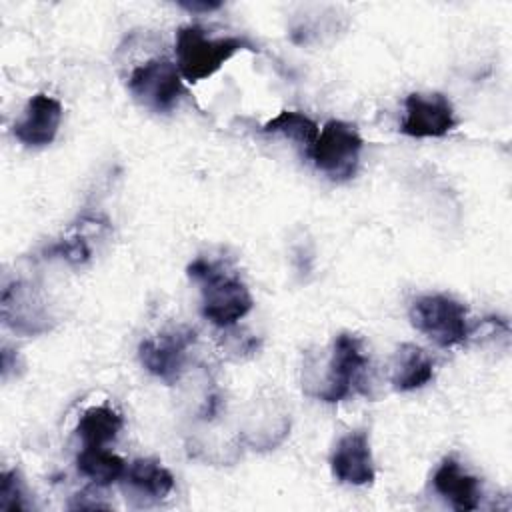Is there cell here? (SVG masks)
I'll use <instances>...</instances> for the list:
<instances>
[{"mask_svg": "<svg viewBox=\"0 0 512 512\" xmlns=\"http://www.w3.org/2000/svg\"><path fill=\"white\" fill-rule=\"evenodd\" d=\"M186 272L200 284L202 316L214 326L230 328L252 310L250 290L226 264L198 256Z\"/></svg>", "mask_w": 512, "mask_h": 512, "instance_id": "1", "label": "cell"}, {"mask_svg": "<svg viewBox=\"0 0 512 512\" xmlns=\"http://www.w3.org/2000/svg\"><path fill=\"white\" fill-rule=\"evenodd\" d=\"M240 50H254V46L238 36L212 38L200 26H182L176 32V66L188 82L212 76Z\"/></svg>", "mask_w": 512, "mask_h": 512, "instance_id": "2", "label": "cell"}, {"mask_svg": "<svg viewBox=\"0 0 512 512\" xmlns=\"http://www.w3.org/2000/svg\"><path fill=\"white\" fill-rule=\"evenodd\" d=\"M410 322L442 348L462 344L470 336L466 306L446 294L416 298L410 306Z\"/></svg>", "mask_w": 512, "mask_h": 512, "instance_id": "3", "label": "cell"}, {"mask_svg": "<svg viewBox=\"0 0 512 512\" xmlns=\"http://www.w3.org/2000/svg\"><path fill=\"white\" fill-rule=\"evenodd\" d=\"M368 356L362 340L354 334H338L332 344V356L326 370V380L316 396L324 402H340L352 392L368 394L366 388Z\"/></svg>", "mask_w": 512, "mask_h": 512, "instance_id": "4", "label": "cell"}, {"mask_svg": "<svg viewBox=\"0 0 512 512\" xmlns=\"http://www.w3.org/2000/svg\"><path fill=\"white\" fill-rule=\"evenodd\" d=\"M362 150V138L358 130L342 120H328L318 132L308 156L316 170L334 182L350 180L356 174L358 158Z\"/></svg>", "mask_w": 512, "mask_h": 512, "instance_id": "5", "label": "cell"}, {"mask_svg": "<svg viewBox=\"0 0 512 512\" xmlns=\"http://www.w3.org/2000/svg\"><path fill=\"white\" fill-rule=\"evenodd\" d=\"M128 90L136 102L158 114L174 110L184 96L182 74L168 58H152L138 64L128 78Z\"/></svg>", "mask_w": 512, "mask_h": 512, "instance_id": "6", "label": "cell"}, {"mask_svg": "<svg viewBox=\"0 0 512 512\" xmlns=\"http://www.w3.org/2000/svg\"><path fill=\"white\" fill-rule=\"evenodd\" d=\"M194 340L196 332L192 328L176 326L142 340L138 346V358L150 374L164 382H176L184 370L186 354Z\"/></svg>", "mask_w": 512, "mask_h": 512, "instance_id": "7", "label": "cell"}, {"mask_svg": "<svg viewBox=\"0 0 512 512\" xmlns=\"http://www.w3.org/2000/svg\"><path fill=\"white\" fill-rule=\"evenodd\" d=\"M456 126V116L450 100L440 94L412 92L404 102V118L400 132L412 138H440Z\"/></svg>", "mask_w": 512, "mask_h": 512, "instance_id": "8", "label": "cell"}, {"mask_svg": "<svg viewBox=\"0 0 512 512\" xmlns=\"http://www.w3.org/2000/svg\"><path fill=\"white\" fill-rule=\"evenodd\" d=\"M2 320L14 332L40 334L50 328V316L38 290L26 282H12L2 290Z\"/></svg>", "mask_w": 512, "mask_h": 512, "instance_id": "9", "label": "cell"}, {"mask_svg": "<svg viewBox=\"0 0 512 512\" xmlns=\"http://www.w3.org/2000/svg\"><path fill=\"white\" fill-rule=\"evenodd\" d=\"M330 468L332 474L344 484H370L376 472L368 434L364 430L344 434L334 446V452L330 456Z\"/></svg>", "mask_w": 512, "mask_h": 512, "instance_id": "10", "label": "cell"}, {"mask_svg": "<svg viewBox=\"0 0 512 512\" xmlns=\"http://www.w3.org/2000/svg\"><path fill=\"white\" fill-rule=\"evenodd\" d=\"M60 120H62V106L56 98L38 92L34 94L22 116L14 122V136L24 144V146H32V148H40V146H48L60 128Z\"/></svg>", "mask_w": 512, "mask_h": 512, "instance_id": "11", "label": "cell"}, {"mask_svg": "<svg viewBox=\"0 0 512 512\" xmlns=\"http://www.w3.org/2000/svg\"><path fill=\"white\" fill-rule=\"evenodd\" d=\"M434 490L448 500L456 510L468 512L476 510L480 504L482 488L480 480L466 470H462L456 458H444L432 476Z\"/></svg>", "mask_w": 512, "mask_h": 512, "instance_id": "12", "label": "cell"}, {"mask_svg": "<svg viewBox=\"0 0 512 512\" xmlns=\"http://www.w3.org/2000/svg\"><path fill=\"white\" fill-rule=\"evenodd\" d=\"M124 480L146 502H160L174 490V476L154 458L134 460L124 472Z\"/></svg>", "mask_w": 512, "mask_h": 512, "instance_id": "13", "label": "cell"}, {"mask_svg": "<svg viewBox=\"0 0 512 512\" xmlns=\"http://www.w3.org/2000/svg\"><path fill=\"white\" fill-rule=\"evenodd\" d=\"M434 376V362L426 350L416 344H402L392 362V386L410 392L428 384Z\"/></svg>", "mask_w": 512, "mask_h": 512, "instance_id": "14", "label": "cell"}, {"mask_svg": "<svg viewBox=\"0 0 512 512\" xmlns=\"http://www.w3.org/2000/svg\"><path fill=\"white\" fill-rule=\"evenodd\" d=\"M122 426H124V420L120 412L102 404V406L88 408L80 416L76 424V434L84 446H106L118 436Z\"/></svg>", "mask_w": 512, "mask_h": 512, "instance_id": "15", "label": "cell"}, {"mask_svg": "<svg viewBox=\"0 0 512 512\" xmlns=\"http://www.w3.org/2000/svg\"><path fill=\"white\" fill-rule=\"evenodd\" d=\"M76 466L80 474H84L96 486H108L124 478L126 472L124 460L104 446H84L76 458Z\"/></svg>", "mask_w": 512, "mask_h": 512, "instance_id": "16", "label": "cell"}, {"mask_svg": "<svg viewBox=\"0 0 512 512\" xmlns=\"http://www.w3.org/2000/svg\"><path fill=\"white\" fill-rule=\"evenodd\" d=\"M262 132L282 134L288 140L302 146L308 154L310 148L314 146L316 138H318V124L310 116H306L304 112L282 110L262 126Z\"/></svg>", "mask_w": 512, "mask_h": 512, "instance_id": "17", "label": "cell"}, {"mask_svg": "<svg viewBox=\"0 0 512 512\" xmlns=\"http://www.w3.org/2000/svg\"><path fill=\"white\" fill-rule=\"evenodd\" d=\"M44 256L46 258H62L70 264H84L90 260L92 256V250L86 242L84 236H70V238H62L54 244H50L46 250H44Z\"/></svg>", "mask_w": 512, "mask_h": 512, "instance_id": "18", "label": "cell"}, {"mask_svg": "<svg viewBox=\"0 0 512 512\" xmlns=\"http://www.w3.org/2000/svg\"><path fill=\"white\" fill-rule=\"evenodd\" d=\"M0 508L6 512L26 510V496L24 486L16 470H8L0 478Z\"/></svg>", "mask_w": 512, "mask_h": 512, "instance_id": "19", "label": "cell"}, {"mask_svg": "<svg viewBox=\"0 0 512 512\" xmlns=\"http://www.w3.org/2000/svg\"><path fill=\"white\" fill-rule=\"evenodd\" d=\"M178 6H182L184 10L188 12H212V10H218L222 6V2H216V0H180Z\"/></svg>", "mask_w": 512, "mask_h": 512, "instance_id": "20", "label": "cell"}]
</instances>
